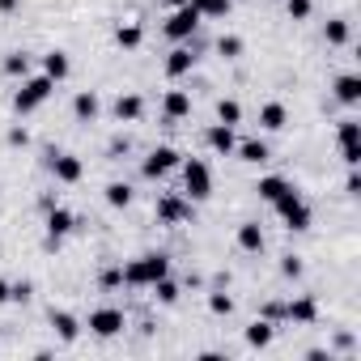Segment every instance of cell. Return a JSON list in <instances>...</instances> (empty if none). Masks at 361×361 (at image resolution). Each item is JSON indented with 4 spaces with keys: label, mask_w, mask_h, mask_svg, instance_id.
Masks as SVG:
<instances>
[{
    "label": "cell",
    "mask_w": 361,
    "mask_h": 361,
    "mask_svg": "<svg viewBox=\"0 0 361 361\" xmlns=\"http://www.w3.org/2000/svg\"><path fill=\"white\" fill-rule=\"evenodd\" d=\"M161 276H170V255H161V251L123 264V285H128V289H149V285L161 281Z\"/></svg>",
    "instance_id": "cell-1"
},
{
    "label": "cell",
    "mask_w": 361,
    "mask_h": 361,
    "mask_svg": "<svg viewBox=\"0 0 361 361\" xmlns=\"http://www.w3.org/2000/svg\"><path fill=\"white\" fill-rule=\"evenodd\" d=\"M56 94V81L43 73V77H22V90L13 94V111L18 115H30V111H39L47 98Z\"/></svg>",
    "instance_id": "cell-2"
},
{
    "label": "cell",
    "mask_w": 361,
    "mask_h": 361,
    "mask_svg": "<svg viewBox=\"0 0 361 361\" xmlns=\"http://www.w3.org/2000/svg\"><path fill=\"white\" fill-rule=\"evenodd\" d=\"M272 209L281 213V221H285V230H293V234H302V230H310V204L302 200V192H285V196H276L272 200Z\"/></svg>",
    "instance_id": "cell-3"
},
{
    "label": "cell",
    "mask_w": 361,
    "mask_h": 361,
    "mask_svg": "<svg viewBox=\"0 0 361 361\" xmlns=\"http://www.w3.org/2000/svg\"><path fill=\"white\" fill-rule=\"evenodd\" d=\"M178 166H183V192H188V200L192 204L196 200H209L213 196V174H209V166L200 157H183Z\"/></svg>",
    "instance_id": "cell-4"
},
{
    "label": "cell",
    "mask_w": 361,
    "mask_h": 361,
    "mask_svg": "<svg viewBox=\"0 0 361 361\" xmlns=\"http://www.w3.org/2000/svg\"><path fill=\"white\" fill-rule=\"evenodd\" d=\"M200 22H204V18H200V9H196V5H178V9L166 18V26H161V30H166V39H174V43H188V39L200 30Z\"/></svg>",
    "instance_id": "cell-5"
},
{
    "label": "cell",
    "mask_w": 361,
    "mask_h": 361,
    "mask_svg": "<svg viewBox=\"0 0 361 361\" xmlns=\"http://www.w3.org/2000/svg\"><path fill=\"white\" fill-rule=\"evenodd\" d=\"M178 161H183V153H178V149H170V145H157L149 157H145V166H140V174L145 178H166Z\"/></svg>",
    "instance_id": "cell-6"
},
{
    "label": "cell",
    "mask_w": 361,
    "mask_h": 361,
    "mask_svg": "<svg viewBox=\"0 0 361 361\" xmlns=\"http://www.w3.org/2000/svg\"><path fill=\"white\" fill-rule=\"evenodd\" d=\"M123 327H128V314H123V310H115V306H102V310H94V314H90V331H94V336H102V340L119 336Z\"/></svg>",
    "instance_id": "cell-7"
},
{
    "label": "cell",
    "mask_w": 361,
    "mask_h": 361,
    "mask_svg": "<svg viewBox=\"0 0 361 361\" xmlns=\"http://www.w3.org/2000/svg\"><path fill=\"white\" fill-rule=\"evenodd\" d=\"M192 217V200H183V196H161L157 200V221L161 226H183Z\"/></svg>",
    "instance_id": "cell-8"
},
{
    "label": "cell",
    "mask_w": 361,
    "mask_h": 361,
    "mask_svg": "<svg viewBox=\"0 0 361 361\" xmlns=\"http://www.w3.org/2000/svg\"><path fill=\"white\" fill-rule=\"evenodd\" d=\"M161 115H166V123L188 119V115H192V94H188V90H166V98H161Z\"/></svg>",
    "instance_id": "cell-9"
},
{
    "label": "cell",
    "mask_w": 361,
    "mask_h": 361,
    "mask_svg": "<svg viewBox=\"0 0 361 361\" xmlns=\"http://www.w3.org/2000/svg\"><path fill=\"white\" fill-rule=\"evenodd\" d=\"M51 174H56V183H81L85 166H81V157H73V153H51Z\"/></svg>",
    "instance_id": "cell-10"
},
{
    "label": "cell",
    "mask_w": 361,
    "mask_h": 361,
    "mask_svg": "<svg viewBox=\"0 0 361 361\" xmlns=\"http://www.w3.org/2000/svg\"><path fill=\"white\" fill-rule=\"evenodd\" d=\"M192 68H196V51H192V47H174V51L166 56V77H170V81L188 77Z\"/></svg>",
    "instance_id": "cell-11"
},
{
    "label": "cell",
    "mask_w": 361,
    "mask_h": 361,
    "mask_svg": "<svg viewBox=\"0 0 361 361\" xmlns=\"http://www.w3.org/2000/svg\"><path fill=\"white\" fill-rule=\"evenodd\" d=\"M204 140H209V149H213V153H221V157H230V153H234V145H238V136H234V128H230V123H213V128L204 132Z\"/></svg>",
    "instance_id": "cell-12"
},
{
    "label": "cell",
    "mask_w": 361,
    "mask_h": 361,
    "mask_svg": "<svg viewBox=\"0 0 361 361\" xmlns=\"http://www.w3.org/2000/svg\"><path fill=\"white\" fill-rule=\"evenodd\" d=\"M73 230H77V217H73L68 209H56V204H51V209H47V238H60V243H64Z\"/></svg>",
    "instance_id": "cell-13"
},
{
    "label": "cell",
    "mask_w": 361,
    "mask_h": 361,
    "mask_svg": "<svg viewBox=\"0 0 361 361\" xmlns=\"http://www.w3.org/2000/svg\"><path fill=\"white\" fill-rule=\"evenodd\" d=\"M285 319H289V323H302V327L319 323V306H314V298H293V302H285Z\"/></svg>",
    "instance_id": "cell-14"
},
{
    "label": "cell",
    "mask_w": 361,
    "mask_h": 361,
    "mask_svg": "<svg viewBox=\"0 0 361 361\" xmlns=\"http://www.w3.org/2000/svg\"><path fill=\"white\" fill-rule=\"evenodd\" d=\"M336 102H344V106H357L361 102V77L357 73H344V77H336Z\"/></svg>",
    "instance_id": "cell-15"
},
{
    "label": "cell",
    "mask_w": 361,
    "mask_h": 361,
    "mask_svg": "<svg viewBox=\"0 0 361 361\" xmlns=\"http://www.w3.org/2000/svg\"><path fill=\"white\" fill-rule=\"evenodd\" d=\"M140 115H145V98L140 94H119L115 98V119L119 123H136Z\"/></svg>",
    "instance_id": "cell-16"
},
{
    "label": "cell",
    "mask_w": 361,
    "mask_h": 361,
    "mask_svg": "<svg viewBox=\"0 0 361 361\" xmlns=\"http://www.w3.org/2000/svg\"><path fill=\"white\" fill-rule=\"evenodd\" d=\"M285 123H289L285 102H264V106H259V128H264V132H281Z\"/></svg>",
    "instance_id": "cell-17"
},
{
    "label": "cell",
    "mask_w": 361,
    "mask_h": 361,
    "mask_svg": "<svg viewBox=\"0 0 361 361\" xmlns=\"http://www.w3.org/2000/svg\"><path fill=\"white\" fill-rule=\"evenodd\" d=\"M238 247H243L247 255H259V251H264V226H259V221H243V226H238Z\"/></svg>",
    "instance_id": "cell-18"
},
{
    "label": "cell",
    "mask_w": 361,
    "mask_h": 361,
    "mask_svg": "<svg viewBox=\"0 0 361 361\" xmlns=\"http://www.w3.org/2000/svg\"><path fill=\"white\" fill-rule=\"evenodd\" d=\"M51 331H56L64 344H73V340L81 336V323H77V314H68V310H51Z\"/></svg>",
    "instance_id": "cell-19"
},
{
    "label": "cell",
    "mask_w": 361,
    "mask_h": 361,
    "mask_svg": "<svg viewBox=\"0 0 361 361\" xmlns=\"http://www.w3.org/2000/svg\"><path fill=\"white\" fill-rule=\"evenodd\" d=\"M98 111H102V102H98V94H94V90H81V94L73 98V115H77L81 123L98 119Z\"/></svg>",
    "instance_id": "cell-20"
},
{
    "label": "cell",
    "mask_w": 361,
    "mask_h": 361,
    "mask_svg": "<svg viewBox=\"0 0 361 361\" xmlns=\"http://www.w3.org/2000/svg\"><path fill=\"white\" fill-rule=\"evenodd\" d=\"M272 336H276V323H268V319H255V323L247 327V344H251V348H268Z\"/></svg>",
    "instance_id": "cell-21"
},
{
    "label": "cell",
    "mask_w": 361,
    "mask_h": 361,
    "mask_svg": "<svg viewBox=\"0 0 361 361\" xmlns=\"http://www.w3.org/2000/svg\"><path fill=\"white\" fill-rule=\"evenodd\" d=\"M323 39H327L331 47H344V43L353 39V26H348V18H331V22L323 26Z\"/></svg>",
    "instance_id": "cell-22"
},
{
    "label": "cell",
    "mask_w": 361,
    "mask_h": 361,
    "mask_svg": "<svg viewBox=\"0 0 361 361\" xmlns=\"http://www.w3.org/2000/svg\"><path fill=\"white\" fill-rule=\"evenodd\" d=\"M234 153H238V161H251V166H259V161L272 157L264 140H243V145H234Z\"/></svg>",
    "instance_id": "cell-23"
},
{
    "label": "cell",
    "mask_w": 361,
    "mask_h": 361,
    "mask_svg": "<svg viewBox=\"0 0 361 361\" xmlns=\"http://www.w3.org/2000/svg\"><path fill=\"white\" fill-rule=\"evenodd\" d=\"M255 192H259V200H276V196H285L289 192V183H285V178L281 174H268V178H259V183H255Z\"/></svg>",
    "instance_id": "cell-24"
},
{
    "label": "cell",
    "mask_w": 361,
    "mask_h": 361,
    "mask_svg": "<svg viewBox=\"0 0 361 361\" xmlns=\"http://www.w3.org/2000/svg\"><path fill=\"white\" fill-rule=\"evenodd\" d=\"M115 43H119V47H123V51H136V47H140V43H145V30H140V26H136V22H123V26H119V30H115Z\"/></svg>",
    "instance_id": "cell-25"
},
{
    "label": "cell",
    "mask_w": 361,
    "mask_h": 361,
    "mask_svg": "<svg viewBox=\"0 0 361 361\" xmlns=\"http://www.w3.org/2000/svg\"><path fill=\"white\" fill-rule=\"evenodd\" d=\"M68 68H73V64H68V56H64V51H47V56H43V73H47L51 81H64V77H68Z\"/></svg>",
    "instance_id": "cell-26"
},
{
    "label": "cell",
    "mask_w": 361,
    "mask_h": 361,
    "mask_svg": "<svg viewBox=\"0 0 361 361\" xmlns=\"http://www.w3.org/2000/svg\"><path fill=\"white\" fill-rule=\"evenodd\" d=\"M0 68H5V77H30V56L26 51H9Z\"/></svg>",
    "instance_id": "cell-27"
},
{
    "label": "cell",
    "mask_w": 361,
    "mask_h": 361,
    "mask_svg": "<svg viewBox=\"0 0 361 361\" xmlns=\"http://www.w3.org/2000/svg\"><path fill=\"white\" fill-rule=\"evenodd\" d=\"M217 123H230V128H238V123H243V106H238L234 98H221V102H217Z\"/></svg>",
    "instance_id": "cell-28"
},
{
    "label": "cell",
    "mask_w": 361,
    "mask_h": 361,
    "mask_svg": "<svg viewBox=\"0 0 361 361\" xmlns=\"http://www.w3.org/2000/svg\"><path fill=\"white\" fill-rule=\"evenodd\" d=\"M149 289H153V298H157L161 306H174V302H178V285H174L170 276H161V281H153Z\"/></svg>",
    "instance_id": "cell-29"
},
{
    "label": "cell",
    "mask_w": 361,
    "mask_h": 361,
    "mask_svg": "<svg viewBox=\"0 0 361 361\" xmlns=\"http://www.w3.org/2000/svg\"><path fill=\"white\" fill-rule=\"evenodd\" d=\"M243 51H247V43H243L238 35H221V39H217V56H226V60H238Z\"/></svg>",
    "instance_id": "cell-30"
},
{
    "label": "cell",
    "mask_w": 361,
    "mask_h": 361,
    "mask_svg": "<svg viewBox=\"0 0 361 361\" xmlns=\"http://www.w3.org/2000/svg\"><path fill=\"white\" fill-rule=\"evenodd\" d=\"M106 204L111 209H128L132 204V188L128 183H106Z\"/></svg>",
    "instance_id": "cell-31"
},
{
    "label": "cell",
    "mask_w": 361,
    "mask_h": 361,
    "mask_svg": "<svg viewBox=\"0 0 361 361\" xmlns=\"http://www.w3.org/2000/svg\"><path fill=\"white\" fill-rule=\"evenodd\" d=\"M192 5L200 9V18H226L234 0H192Z\"/></svg>",
    "instance_id": "cell-32"
},
{
    "label": "cell",
    "mask_w": 361,
    "mask_h": 361,
    "mask_svg": "<svg viewBox=\"0 0 361 361\" xmlns=\"http://www.w3.org/2000/svg\"><path fill=\"white\" fill-rule=\"evenodd\" d=\"M209 310H213V314H226V319H230V314H234V298L217 289V293H209Z\"/></svg>",
    "instance_id": "cell-33"
},
{
    "label": "cell",
    "mask_w": 361,
    "mask_h": 361,
    "mask_svg": "<svg viewBox=\"0 0 361 361\" xmlns=\"http://www.w3.org/2000/svg\"><path fill=\"white\" fill-rule=\"evenodd\" d=\"M98 285L111 293V289H119L123 285V264H115V268H102V276H98Z\"/></svg>",
    "instance_id": "cell-34"
},
{
    "label": "cell",
    "mask_w": 361,
    "mask_h": 361,
    "mask_svg": "<svg viewBox=\"0 0 361 361\" xmlns=\"http://www.w3.org/2000/svg\"><path fill=\"white\" fill-rule=\"evenodd\" d=\"M306 272V264H302V255H285L281 259V276H289V281H298Z\"/></svg>",
    "instance_id": "cell-35"
},
{
    "label": "cell",
    "mask_w": 361,
    "mask_h": 361,
    "mask_svg": "<svg viewBox=\"0 0 361 361\" xmlns=\"http://www.w3.org/2000/svg\"><path fill=\"white\" fill-rule=\"evenodd\" d=\"M30 298H35V285H30V281H18V285H9V302H22V306H26Z\"/></svg>",
    "instance_id": "cell-36"
},
{
    "label": "cell",
    "mask_w": 361,
    "mask_h": 361,
    "mask_svg": "<svg viewBox=\"0 0 361 361\" xmlns=\"http://www.w3.org/2000/svg\"><path fill=\"white\" fill-rule=\"evenodd\" d=\"M285 9H289V18H293V22H306L314 5H310V0H289V5H285Z\"/></svg>",
    "instance_id": "cell-37"
},
{
    "label": "cell",
    "mask_w": 361,
    "mask_h": 361,
    "mask_svg": "<svg viewBox=\"0 0 361 361\" xmlns=\"http://www.w3.org/2000/svg\"><path fill=\"white\" fill-rule=\"evenodd\" d=\"M5 140H9L13 149H26V145H30V132H26V128H9V136H5Z\"/></svg>",
    "instance_id": "cell-38"
},
{
    "label": "cell",
    "mask_w": 361,
    "mask_h": 361,
    "mask_svg": "<svg viewBox=\"0 0 361 361\" xmlns=\"http://www.w3.org/2000/svg\"><path fill=\"white\" fill-rule=\"evenodd\" d=\"M259 319H268V323H281V319H285V302H268Z\"/></svg>",
    "instance_id": "cell-39"
},
{
    "label": "cell",
    "mask_w": 361,
    "mask_h": 361,
    "mask_svg": "<svg viewBox=\"0 0 361 361\" xmlns=\"http://www.w3.org/2000/svg\"><path fill=\"white\" fill-rule=\"evenodd\" d=\"M348 170H353V174H348V183H344V192H348V196H361V178H357V166H348Z\"/></svg>",
    "instance_id": "cell-40"
},
{
    "label": "cell",
    "mask_w": 361,
    "mask_h": 361,
    "mask_svg": "<svg viewBox=\"0 0 361 361\" xmlns=\"http://www.w3.org/2000/svg\"><path fill=\"white\" fill-rule=\"evenodd\" d=\"M353 344H357V340H353L348 331H340V336H336V348H340V353H353Z\"/></svg>",
    "instance_id": "cell-41"
},
{
    "label": "cell",
    "mask_w": 361,
    "mask_h": 361,
    "mask_svg": "<svg viewBox=\"0 0 361 361\" xmlns=\"http://www.w3.org/2000/svg\"><path fill=\"white\" fill-rule=\"evenodd\" d=\"M0 13H18V0H0Z\"/></svg>",
    "instance_id": "cell-42"
},
{
    "label": "cell",
    "mask_w": 361,
    "mask_h": 361,
    "mask_svg": "<svg viewBox=\"0 0 361 361\" xmlns=\"http://www.w3.org/2000/svg\"><path fill=\"white\" fill-rule=\"evenodd\" d=\"M9 302V281H0V306Z\"/></svg>",
    "instance_id": "cell-43"
},
{
    "label": "cell",
    "mask_w": 361,
    "mask_h": 361,
    "mask_svg": "<svg viewBox=\"0 0 361 361\" xmlns=\"http://www.w3.org/2000/svg\"><path fill=\"white\" fill-rule=\"evenodd\" d=\"M166 5H170V9H178V5H192V0H166Z\"/></svg>",
    "instance_id": "cell-44"
}]
</instances>
